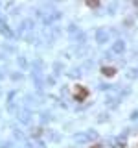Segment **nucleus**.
I'll return each instance as SVG.
<instances>
[{
    "label": "nucleus",
    "instance_id": "1",
    "mask_svg": "<svg viewBox=\"0 0 138 148\" xmlns=\"http://www.w3.org/2000/svg\"><path fill=\"white\" fill-rule=\"evenodd\" d=\"M92 148H100V146H92Z\"/></svg>",
    "mask_w": 138,
    "mask_h": 148
}]
</instances>
